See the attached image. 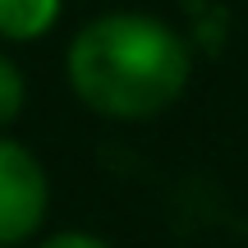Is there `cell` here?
<instances>
[{"mask_svg":"<svg viewBox=\"0 0 248 248\" xmlns=\"http://www.w3.org/2000/svg\"><path fill=\"white\" fill-rule=\"evenodd\" d=\"M69 83L92 110L142 120L166 110L188 83V46L142 14H106L69 46Z\"/></svg>","mask_w":248,"mask_h":248,"instance_id":"obj_1","label":"cell"},{"mask_svg":"<svg viewBox=\"0 0 248 248\" xmlns=\"http://www.w3.org/2000/svg\"><path fill=\"white\" fill-rule=\"evenodd\" d=\"M46 216V175L28 147L0 138V244H18Z\"/></svg>","mask_w":248,"mask_h":248,"instance_id":"obj_2","label":"cell"},{"mask_svg":"<svg viewBox=\"0 0 248 248\" xmlns=\"http://www.w3.org/2000/svg\"><path fill=\"white\" fill-rule=\"evenodd\" d=\"M60 14V0H0V37H42Z\"/></svg>","mask_w":248,"mask_h":248,"instance_id":"obj_3","label":"cell"},{"mask_svg":"<svg viewBox=\"0 0 248 248\" xmlns=\"http://www.w3.org/2000/svg\"><path fill=\"white\" fill-rule=\"evenodd\" d=\"M18 106H23V78H18V69L0 55V124L14 120Z\"/></svg>","mask_w":248,"mask_h":248,"instance_id":"obj_4","label":"cell"},{"mask_svg":"<svg viewBox=\"0 0 248 248\" xmlns=\"http://www.w3.org/2000/svg\"><path fill=\"white\" fill-rule=\"evenodd\" d=\"M42 248H106V244L92 239V234H78V230H74V234H55V239H46Z\"/></svg>","mask_w":248,"mask_h":248,"instance_id":"obj_5","label":"cell"}]
</instances>
